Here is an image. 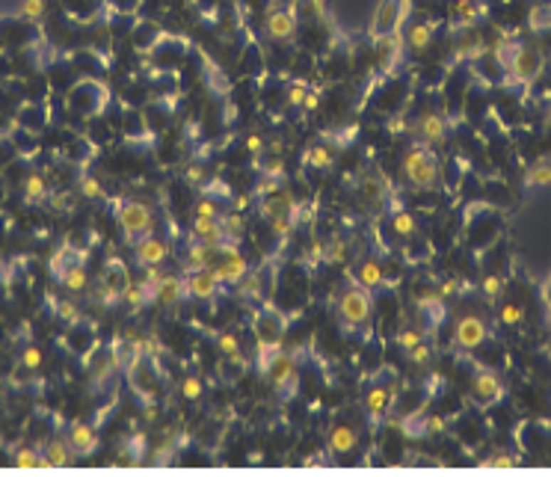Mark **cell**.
Instances as JSON below:
<instances>
[{
    "mask_svg": "<svg viewBox=\"0 0 551 477\" xmlns=\"http://www.w3.org/2000/svg\"><path fill=\"white\" fill-rule=\"evenodd\" d=\"M403 172H406L412 187L430 190L439 181V160L427 145H415V149H409L406 157H403Z\"/></svg>",
    "mask_w": 551,
    "mask_h": 477,
    "instance_id": "1",
    "label": "cell"
},
{
    "mask_svg": "<svg viewBox=\"0 0 551 477\" xmlns=\"http://www.w3.org/2000/svg\"><path fill=\"white\" fill-rule=\"evenodd\" d=\"M119 226L125 231V237L131 243H137L140 237H145L152 231V208L149 205H142V201H125V205H119Z\"/></svg>",
    "mask_w": 551,
    "mask_h": 477,
    "instance_id": "2",
    "label": "cell"
},
{
    "mask_svg": "<svg viewBox=\"0 0 551 477\" xmlns=\"http://www.w3.org/2000/svg\"><path fill=\"white\" fill-rule=\"evenodd\" d=\"M261 371L267 374V379L276 385V389H282L285 394L293 392V379H297V362H293V356L285 353L282 347H279V350H273L261 362Z\"/></svg>",
    "mask_w": 551,
    "mask_h": 477,
    "instance_id": "3",
    "label": "cell"
},
{
    "mask_svg": "<svg viewBox=\"0 0 551 477\" xmlns=\"http://www.w3.org/2000/svg\"><path fill=\"white\" fill-rule=\"evenodd\" d=\"M285 329H288V320L282 311L276 308H264L258 311L255 318V335H258V347H282V338H285Z\"/></svg>",
    "mask_w": 551,
    "mask_h": 477,
    "instance_id": "4",
    "label": "cell"
},
{
    "mask_svg": "<svg viewBox=\"0 0 551 477\" xmlns=\"http://www.w3.org/2000/svg\"><path fill=\"white\" fill-rule=\"evenodd\" d=\"M406 12H409V0H382L379 9H377V18H374L371 36L374 39H382V36L397 33V27H400Z\"/></svg>",
    "mask_w": 551,
    "mask_h": 477,
    "instance_id": "5",
    "label": "cell"
},
{
    "mask_svg": "<svg viewBox=\"0 0 551 477\" xmlns=\"http://www.w3.org/2000/svg\"><path fill=\"white\" fill-rule=\"evenodd\" d=\"M338 311H341L344 323H350V326L364 323L367 318H371V297H367V288H350V290H344Z\"/></svg>",
    "mask_w": 551,
    "mask_h": 477,
    "instance_id": "6",
    "label": "cell"
},
{
    "mask_svg": "<svg viewBox=\"0 0 551 477\" xmlns=\"http://www.w3.org/2000/svg\"><path fill=\"white\" fill-rule=\"evenodd\" d=\"M149 282L154 285V300L160 305H167V308H175L184 297H190L187 293V282L178 279V276H160V273H154V267H149Z\"/></svg>",
    "mask_w": 551,
    "mask_h": 477,
    "instance_id": "7",
    "label": "cell"
},
{
    "mask_svg": "<svg viewBox=\"0 0 551 477\" xmlns=\"http://www.w3.org/2000/svg\"><path fill=\"white\" fill-rule=\"evenodd\" d=\"M134 252H137V261L142 267H160L163 261H167V255H169L167 243H163L160 237H152V234L140 237L137 246H134Z\"/></svg>",
    "mask_w": 551,
    "mask_h": 477,
    "instance_id": "8",
    "label": "cell"
},
{
    "mask_svg": "<svg viewBox=\"0 0 551 477\" xmlns=\"http://www.w3.org/2000/svg\"><path fill=\"white\" fill-rule=\"evenodd\" d=\"M510 75H513V80H519V83H530L534 80L540 71H542V57L537 51H530V48H522L519 51V57H516V63H513L510 68Z\"/></svg>",
    "mask_w": 551,
    "mask_h": 477,
    "instance_id": "9",
    "label": "cell"
},
{
    "mask_svg": "<svg viewBox=\"0 0 551 477\" xmlns=\"http://www.w3.org/2000/svg\"><path fill=\"white\" fill-rule=\"evenodd\" d=\"M184 282H187V293L196 300H211L216 288H219V279L214 276V270L205 267V270H190L187 276H184Z\"/></svg>",
    "mask_w": 551,
    "mask_h": 477,
    "instance_id": "10",
    "label": "cell"
},
{
    "mask_svg": "<svg viewBox=\"0 0 551 477\" xmlns=\"http://www.w3.org/2000/svg\"><path fill=\"white\" fill-rule=\"evenodd\" d=\"M193 237H196V241H201L205 246H223V243H231L229 237H226L223 223H219V216H216V219L196 216V223H193Z\"/></svg>",
    "mask_w": 551,
    "mask_h": 477,
    "instance_id": "11",
    "label": "cell"
},
{
    "mask_svg": "<svg viewBox=\"0 0 551 477\" xmlns=\"http://www.w3.org/2000/svg\"><path fill=\"white\" fill-rule=\"evenodd\" d=\"M483 338H486V323L481 318L468 315L456 323V344L463 347V350H474L477 344H483Z\"/></svg>",
    "mask_w": 551,
    "mask_h": 477,
    "instance_id": "12",
    "label": "cell"
},
{
    "mask_svg": "<svg viewBox=\"0 0 551 477\" xmlns=\"http://www.w3.org/2000/svg\"><path fill=\"white\" fill-rule=\"evenodd\" d=\"M293 30H297V18H293V12H288V9H273L267 15V33H270V39H276V42H290L293 39Z\"/></svg>",
    "mask_w": 551,
    "mask_h": 477,
    "instance_id": "13",
    "label": "cell"
},
{
    "mask_svg": "<svg viewBox=\"0 0 551 477\" xmlns=\"http://www.w3.org/2000/svg\"><path fill=\"white\" fill-rule=\"evenodd\" d=\"M374 42H377V57H379L382 71H394V65L400 63V53H403V39H400V33L382 36V39H374Z\"/></svg>",
    "mask_w": 551,
    "mask_h": 477,
    "instance_id": "14",
    "label": "cell"
},
{
    "mask_svg": "<svg viewBox=\"0 0 551 477\" xmlns=\"http://www.w3.org/2000/svg\"><path fill=\"white\" fill-rule=\"evenodd\" d=\"M68 448L75 451V454H80V456H89L92 451L98 448V436H95V430L86 427V424H71Z\"/></svg>",
    "mask_w": 551,
    "mask_h": 477,
    "instance_id": "15",
    "label": "cell"
},
{
    "mask_svg": "<svg viewBox=\"0 0 551 477\" xmlns=\"http://www.w3.org/2000/svg\"><path fill=\"white\" fill-rule=\"evenodd\" d=\"M471 389H474V397L483 400V403H492V400L504 397V385H501V379L495 374H477Z\"/></svg>",
    "mask_w": 551,
    "mask_h": 477,
    "instance_id": "16",
    "label": "cell"
},
{
    "mask_svg": "<svg viewBox=\"0 0 551 477\" xmlns=\"http://www.w3.org/2000/svg\"><path fill=\"white\" fill-rule=\"evenodd\" d=\"M442 137H445V122H442V116H436V113H427L424 119L418 122V140H421V145H436V142H442Z\"/></svg>",
    "mask_w": 551,
    "mask_h": 477,
    "instance_id": "17",
    "label": "cell"
},
{
    "mask_svg": "<svg viewBox=\"0 0 551 477\" xmlns=\"http://www.w3.org/2000/svg\"><path fill=\"white\" fill-rule=\"evenodd\" d=\"M356 445H359V433L353 427L338 424L329 433V451L332 454H350V451H356Z\"/></svg>",
    "mask_w": 551,
    "mask_h": 477,
    "instance_id": "18",
    "label": "cell"
},
{
    "mask_svg": "<svg viewBox=\"0 0 551 477\" xmlns=\"http://www.w3.org/2000/svg\"><path fill=\"white\" fill-rule=\"evenodd\" d=\"M389 403H392V389H385V385H374V389L364 394V407H367L371 421H379L385 415V409H389Z\"/></svg>",
    "mask_w": 551,
    "mask_h": 477,
    "instance_id": "19",
    "label": "cell"
},
{
    "mask_svg": "<svg viewBox=\"0 0 551 477\" xmlns=\"http://www.w3.org/2000/svg\"><path fill=\"white\" fill-rule=\"evenodd\" d=\"M80 258H83V252L80 249H71V246H63L57 255H53V258H51V273H53V276H57V279H63L65 276V273L71 270V267H78L80 264Z\"/></svg>",
    "mask_w": 551,
    "mask_h": 477,
    "instance_id": "20",
    "label": "cell"
},
{
    "mask_svg": "<svg viewBox=\"0 0 551 477\" xmlns=\"http://www.w3.org/2000/svg\"><path fill=\"white\" fill-rule=\"evenodd\" d=\"M359 285L367 288V290L385 285V270H382V264L379 261H364L359 267Z\"/></svg>",
    "mask_w": 551,
    "mask_h": 477,
    "instance_id": "21",
    "label": "cell"
},
{
    "mask_svg": "<svg viewBox=\"0 0 551 477\" xmlns=\"http://www.w3.org/2000/svg\"><path fill=\"white\" fill-rule=\"evenodd\" d=\"M477 15H481V9H477L474 0H456L453 4V21L456 27H474L477 24Z\"/></svg>",
    "mask_w": 551,
    "mask_h": 477,
    "instance_id": "22",
    "label": "cell"
},
{
    "mask_svg": "<svg viewBox=\"0 0 551 477\" xmlns=\"http://www.w3.org/2000/svg\"><path fill=\"white\" fill-rule=\"evenodd\" d=\"M525 181H528L530 187H534V184H537V187H548V184H551V154L540 157V160L534 163V167L528 169Z\"/></svg>",
    "mask_w": 551,
    "mask_h": 477,
    "instance_id": "23",
    "label": "cell"
},
{
    "mask_svg": "<svg viewBox=\"0 0 551 477\" xmlns=\"http://www.w3.org/2000/svg\"><path fill=\"white\" fill-rule=\"evenodd\" d=\"M45 463H48V468H63V466H68L71 463V448H68V442H51L48 451H45Z\"/></svg>",
    "mask_w": 551,
    "mask_h": 477,
    "instance_id": "24",
    "label": "cell"
},
{
    "mask_svg": "<svg viewBox=\"0 0 551 477\" xmlns=\"http://www.w3.org/2000/svg\"><path fill=\"white\" fill-rule=\"evenodd\" d=\"M406 39H409V48L415 53H424L430 48V42H433V27L430 24H412V30H409Z\"/></svg>",
    "mask_w": 551,
    "mask_h": 477,
    "instance_id": "25",
    "label": "cell"
},
{
    "mask_svg": "<svg viewBox=\"0 0 551 477\" xmlns=\"http://www.w3.org/2000/svg\"><path fill=\"white\" fill-rule=\"evenodd\" d=\"M12 463H15V468H48L45 456L39 451H33V448H18Z\"/></svg>",
    "mask_w": 551,
    "mask_h": 477,
    "instance_id": "26",
    "label": "cell"
},
{
    "mask_svg": "<svg viewBox=\"0 0 551 477\" xmlns=\"http://www.w3.org/2000/svg\"><path fill=\"white\" fill-rule=\"evenodd\" d=\"M303 160H305V167H315V169H329V167H332V154H329L323 145H311Z\"/></svg>",
    "mask_w": 551,
    "mask_h": 477,
    "instance_id": "27",
    "label": "cell"
},
{
    "mask_svg": "<svg viewBox=\"0 0 551 477\" xmlns=\"http://www.w3.org/2000/svg\"><path fill=\"white\" fill-rule=\"evenodd\" d=\"M216 344H219V350H223L226 359H243L241 341H237L231 332H219V335H216Z\"/></svg>",
    "mask_w": 551,
    "mask_h": 477,
    "instance_id": "28",
    "label": "cell"
},
{
    "mask_svg": "<svg viewBox=\"0 0 551 477\" xmlns=\"http://www.w3.org/2000/svg\"><path fill=\"white\" fill-rule=\"evenodd\" d=\"M392 226H394V231H397L400 237H412V234H415V229H418L415 216H412L409 211H397V214H394V219H392Z\"/></svg>",
    "mask_w": 551,
    "mask_h": 477,
    "instance_id": "29",
    "label": "cell"
},
{
    "mask_svg": "<svg viewBox=\"0 0 551 477\" xmlns=\"http://www.w3.org/2000/svg\"><path fill=\"white\" fill-rule=\"evenodd\" d=\"M219 223H223V229H226V237H229L231 243H237V241H241V234H243V219H241V214L219 216Z\"/></svg>",
    "mask_w": 551,
    "mask_h": 477,
    "instance_id": "30",
    "label": "cell"
},
{
    "mask_svg": "<svg viewBox=\"0 0 551 477\" xmlns=\"http://www.w3.org/2000/svg\"><path fill=\"white\" fill-rule=\"evenodd\" d=\"M519 51H522V45H516V42H501L498 48H495V57H498V63H501L504 68H510L513 63H516Z\"/></svg>",
    "mask_w": 551,
    "mask_h": 477,
    "instance_id": "31",
    "label": "cell"
},
{
    "mask_svg": "<svg viewBox=\"0 0 551 477\" xmlns=\"http://www.w3.org/2000/svg\"><path fill=\"white\" fill-rule=\"evenodd\" d=\"M60 282H63V288H68V290H83V285H86V270H83L80 264H78V267H71Z\"/></svg>",
    "mask_w": 551,
    "mask_h": 477,
    "instance_id": "32",
    "label": "cell"
},
{
    "mask_svg": "<svg viewBox=\"0 0 551 477\" xmlns=\"http://www.w3.org/2000/svg\"><path fill=\"white\" fill-rule=\"evenodd\" d=\"M201 392H205V382H201L199 377H184L181 379V397H187V400H199Z\"/></svg>",
    "mask_w": 551,
    "mask_h": 477,
    "instance_id": "33",
    "label": "cell"
},
{
    "mask_svg": "<svg viewBox=\"0 0 551 477\" xmlns=\"http://www.w3.org/2000/svg\"><path fill=\"white\" fill-rule=\"evenodd\" d=\"M18 12H21L24 18H30V21H39V18L45 15V0H21Z\"/></svg>",
    "mask_w": 551,
    "mask_h": 477,
    "instance_id": "34",
    "label": "cell"
},
{
    "mask_svg": "<svg viewBox=\"0 0 551 477\" xmlns=\"http://www.w3.org/2000/svg\"><path fill=\"white\" fill-rule=\"evenodd\" d=\"M481 466L483 468H513V466H519V460L516 456H510V454H495V456H486Z\"/></svg>",
    "mask_w": 551,
    "mask_h": 477,
    "instance_id": "35",
    "label": "cell"
},
{
    "mask_svg": "<svg viewBox=\"0 0 551 477\" xmlns=\"http://www.w3.org/2000/svg\"><path fill=\"white\" fill-rule=\"evenodd\" d=\"M409 359L415 362V365H427L430 359H433V347L430 344H424V341H418L412 350H409Z\"/></svg>",
    "mask_w": 551,
    "mask_h": 477,
    "instance_id": "36",
    "label": "cell"
},
{
    "mask_svg": "<svg viewBox=\"0 0 551 477\" xmlns=\"http://www.w3.org/2000/svg\"><path fill=\"white\" fill-rule=\"evenodd\" d=\"M418 341H424V332H418V329H406V332L397 335V344L403 347V350H412Z\"/></svg>",
    "mask_w": 551,
    "mask_h": 477,
    "instance_id": "37",
    "label": "cell"
},
{
    "mask_svg": "<svg viewBox=\"0 0 551 477\" xmlns=\"http://www.w3.org/2000/svg\"><path fill=\"white\" fill-rule=\"evenodd\" d=\"M525 318V311L519 308V305H513V303H507V305H501V320L507 323V326H513V323H519Z\"/></svg>",
    "mask_w": 551,
    "mask_h": 477,
    "instance_id": "38",
    "label": "cell"
},
{
    "mask_svg": "<svg viewBox=\"0 0 551 477\" xmlns=\"http://www.w3.org/2000/svg\"><path fill=\"white\" fill-rule=\"evenodd\" d=\"M501 290H504V279H501V276H486V279H483V293H486L489 300H495Z\"/></svg>",
    "mask_w": 551,
    "mask_h": 477,
    "instance_id": "39",
    "label": "cell"
},
{
    "mask_svg": "<svg viewBox=\"0 0 551 477\" xmlns=\"http://www.w3.org/2000/svg\"><path fill=\"white\" fill-rule=\"evenodd\" d=\"M323 261H332V264L344 261V243H341V241H335V243L323 246Z\"/></svg>",
    "mask_w": 551,
    "mask_h": 477,
    "instance_id": "40",
    "label": "cell"
},
{
    "mask_svg": "<svg viewBox=\"0 0 551 477\" xmlns=\"http://www.w3.org/2000/svg\"><path fill=\"white\" fill-rule=\"evenodd\" d=\"M196 216H208V219H216V216H219V205H216L214 199L199 201V205H196Z\"/></svg>",
    "mask_w": 551,
    "mask_h": 477,
    "instance_id": "41",
    "label": "cell"
},
{
    "mask_svg": "<svg viewBox=\"0 0 551 477\" xmlns=\"http://www.w3.org/2000/svg\"><path fill=\"white\" fill-rule=\"evenodd\" d=\"M305 113H315V110L320 107V93L318 89H305V95H303V104H300Z\"/></svg>",
    "mask_w": 551,
    "mask_h": 477,
    "instance_id": "42",
    "label": "cell"
},
{
    "mask_svg": "<svg viewBox=\"0 0 551 477\" xmlns=\"http://www.w3.org/2000/svg\"><path fill=\"white\" fill-rule=\"evenodd\" d=\"M27 196H30V199H36V196H45V178H39V175H30V178H27Z\"/></svg>",
    "mask_w": 551,
    "mask_h": 477,
    "instance_id": "43",
    "label": "cell"
},
{
    "mask_svg": "<svg viewBox=\"0 0 551 477\" xmlns=\"http://www.w3.org/2000/svg\"><path fill=\"white\" fill-rule=\"evenodd\" d=\"M24 368H30V371H36V368H39V365H42V353L39 350H36V347H30V350L24 353Z\"/></svg>",
    "mask_w": 551,
    "mask_h": 477,
    "instance_id": "44",
    "label": "cell"
},
{
    "mask_svg": "<svg viewBox=\"0 0 551 477\" xmlns=\"http://www.w3.org/2000/svg\"><path fill=\"white\" fill-rule=\"evenodd\" d=\"M80 187H83V193L86 196H101V184L92 175H83V181H80Z\"/></svg>",
    "mask_w": 551,
    "mask_h": 477,
    "instance_id": "45",
    "label": "cell"
},
{
    "mask_svg": "<svg viewBox=\"0 0 551 477\" xmlns=\"http://www.w3.org/2000/svg\"><path fill=\"white\" fill-rule=\"evenodd\" d=\"M442 430H445V418L433 415V418H427V421H424V433H427V436H433V433H442Z\"/></svg>",
    "mask_w": 551,
    "mask_h": 477,
    "instance_id": "46",
    "label": "cell"
},
{
    "mask_svg": "<svg viewBox=\"0 0 551 477\" xmlns=\"http://www.w3.org/2000/svg\"><path fill=\"white\" fill-rule=\"evenodd\" d=\"M60 315H65V318H71V320H78L75 305H71V303H60Z\"/></svg>",
    "mask_w": 551,
    "mask_h": 477,
    "instance_id": "47",
    "label": "cell"
},
{
    "mask_svg": "<svg viewBox=\"0 0 551 477\" xmlns=\"http://www.w3.org/2000/svg\"><path fill=\"white\" fill-rule=\"evenodd\" d=\"M453 290H456V282H445L442 288H439V293H442V297H451Z\"/></svg>",
    "mask_w": 551,
    "mask_h": 477,
    "instance_id": "48",
    "label": "cell"
},
{
    "mask_svg": "<svg viewBox=\"0 0 551 477\" xmlns=\"http://www.w3.org/2000/svg\"><path fill=\"white\" fill-rule=\"evenodd\" d=\"M249 149H252V152H258V149H261V137H249Z\"/></svg>",
    "mask_w": 551,
    "mask_h": 477,
    "instance_id": "49",
    "label": "cell"
},
{
    "mask_svg": "<svg viewBox=\"0 0 551 477\" xmlns=\"http://www.w3.org/2000/svg\"><path fill=\"white\" fill-rule=\"evenodd\" d=\"M548 326H551V308H548Z\"/></svg>",
    "mask_w": 551,
    "mask_h": 477,
    "instance_id": "50",
    "label": "cell"
},
{
    "mask_svg": "<svg viewBox=\"0 0 551 477\" xmlns=\"http://www.w3.org/2000/svg\"><path fill=\"white\" fill-rule=\"evenodd\" d=\"M548 122H551V110H548Z\"/></svg>",
    "mask_w": 551,
    "mask_h": 477,
    "instance_id": "51",
    "label": "cell"
}]
</instances>
